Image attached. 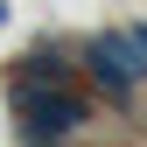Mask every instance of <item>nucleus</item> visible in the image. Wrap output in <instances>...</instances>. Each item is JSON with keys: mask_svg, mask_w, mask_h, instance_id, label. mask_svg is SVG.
<instances>
[{"mask_svg": "<svg viewBox=\"0 0 147 147\" xmlns=\"http://www.w3.org/2000/svg\"><path fill=\"white\" fill-rule=\"evenodd\" d=\"M133 35H140V49H147V21H133Z\"/></svg>", "mask_w": 147, "mask_h": 147, "instance_id": "4", "label": "nucleus"}, {"mask_svg": "<svg viewBox=\"0 0 147 147\" xmlns=\"http://www.w3.org/2000/svg\"><path fill=\"white\" fill-rule=\"evenodd\" d=\"M14 84H70V49L63 42H35L21 70H14Z\"/></svg>", "mask_w": 147, "mask_h": 147, "instance_id": "3", "label": "nucleus"}, {"mask_svg": "<svg viewBox=\"0 0 147 147\" xmlns=\"http://www.w3.org/2000/svg\"><path fill=\"white\" fill-rule=\"evenodd\" d=\"M84 77L91 91H98L105 105H133L140 98V84H147V49H140V35L133 28H105V35H91L84 42Z\"/></svg>", "mask_w": 147, "mask_h": 147, "instance_id": "1", "label": "nucleus"}, {"mask_svg": "<svg viewBox=\"0 0 147 147\" xmlns=\"http://www.w3.org/2000/svg\"><path fill=\"white\" fill-rule=\"evenodd\" d=\"M28 147H42V140H28Z\"/></svg>", "mask_w": 147, "mask_h": 147, "instance_id": "5", "label": "nucleus"}, {"mask_svg": "<svg viewBox=\"0 0 147 147\" xmlns=\"http://www.w3.org/2000/svg\"><path fill=\"white\" fill-rule=\"evenodd\" d=\"M14 112H21V140L70 147L91 126V98L70 91V84H14Z\"/></svg>", "mask_w": 147, "mask_h": 147, "instance_id": "2", "label": "nucleus"}]
</instances>
